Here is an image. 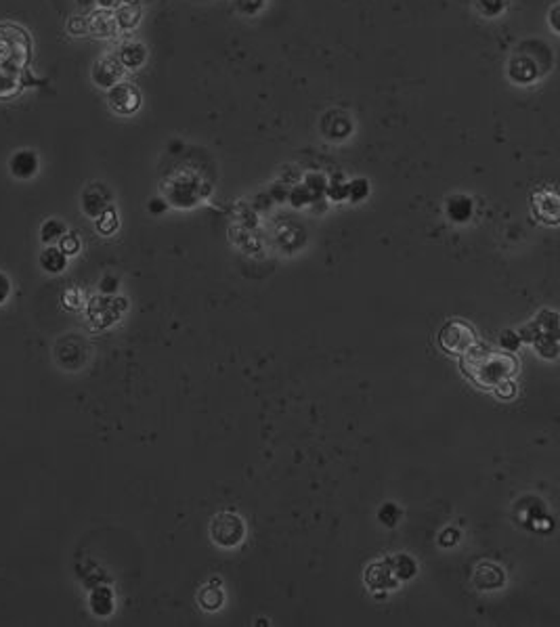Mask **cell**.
<instances>
[{
	"mask_svg": "<svg viewBox=\"0 0 560 627\" xmlns=\"http://www.w3.org/2000/svg\"><path fill=\"white\" fill-rule=\"evenodd\" d=\"M556 11H558V7L552 9V28H554V32H558V26H556Z\"/></svg>",
	"mask_w": 560,
	"mask_h": 627,
	"instance_id": "obj_29",
	"label": "cell"
},
{
	"mask_svg": "<svg viewBox=\"0 0 560 627\" xmlns=\"http://www.w3.org/2000/svg\"><path fill=\"white\" fill-rule=\"evenodd\" d=\"M200 602L206 610H216L221 608L223 604V590L221 588H212V586H206L202 592H200Z\"/></svg>",
	"mask_w": 560,
	"mask_h": 627,
	"instance_id": "obj_16",
	"label": "cell"
},
{
	"mask_svg": "<svg viewBox=\"0 0 560 627\" xmlns=\"http://www.w3.org/2000/svg\"><path fill=\"white\" fill-rule=\"evenodd\" d=\"M107 103L115 113L131 115L141 107V93L131 82H118L107 93Z\"/></svg>",
	"mask_w": 560,
	"mask_h": 627,
	"instance_id": "obj_4",
	"label": "cell"
},
{
	"mask_svg": "<svg viewBox=\"0 0 560 627\" xmlns=\"http://www.w3.org/2000/svg\"><path fill=\"white\" fill-rule=\"evenodd\" d=\"M40 235H42L44 243H53L55 239H61V235H66V227H64V223H59L57 218H50V221H46L42 225Z\"/></svg>",
	"mask_w": 560,
	"mask_h": 627,
	"instance_id": "obj_17",
	"label": "cell"
},
{
	"mask_svg": "<svg viewBox=\"0 0 560 627\" xmlns=\"http://www.w3.org/2000/svg\"><path fill=\"white\" fill-rule=\"evenodd\" d=\"M9 168H11V174L15 178H21V180L32 178L38 172V156H36V151L21 149V151L13 153L11 162H9Z\"/></svg>",
	"mask_w": 560,
	"mask_h": 627,
	"instance_id": "obj_6",
	"label": "cell"
},
{
	"mask_svg": "<svg viewBox=\"0 0 560 627\" xmlns=\"http://www.w3.org/2000/svg\"><path fill=\"white\" fill-rule=\"evenodd\" d=\"M103 216L107 218V223L105 221H99V229L103 231V233H109V231H113L115 227H118V221H115V216H113V212H103Z\"/></svg>",
	"mask_w": 560,
	"mask_h": 627,
	"instance_id": "obj_25",
	"label": "cell"
},
{
	"mask_svg": "<svg viewBox=\"0 0 560 627\" xmlns=\"http://www.w3.org/2000/svg\"><path fill=\"white\" fill-rule=\"evenodd\" d=\"M78 247H80V241H78L76 235H61V245H59V250H61V252H64L66 256L76 254V252H78Z\"/></svg>",
	"mask_w": 560,
	"mask_h": 627,
	"instance_id": "obj_20",
	"label": "cell"
},
{
	"mask_svg": "<svg viewBox=\"0 0 560 627\" xmlns=\"http://www.w3.org/2000/svg\"><path fill=\"white\" fill-rule=\"evenodd\" d=\"M86 24H88V32H91L93 36H97V38H111V36H115V32H118L115 17H113L107 9L93 13V15L86 19Z\"/></svg>",
	"mask_w": 560,
	"mask_h": 627,
	"instance_id": "obj_7",
	"label": "cell"
},
{
	"mask_svg": "<svg viewBox=\"0 0 560 627\" xmlns=\"http://www.w3.org/2000/svg\"><path fill=\"white\" fill-rule=\"evenodd\" d=\"M439 342L443 348H447L449 353L454 355H460V353H468L474 342H476V336H474V330L464 324V321H449L441 334H439Z\"/></svg>",
	"mask_w": 560,
	"mask_h": 627,
	"instance_id": "obj_3",
	"label": "cell"
},
{
	"mask_svg": "<svg viewBox=\"0 0 560 627\" xmlns=\"http://www.w3.org/2000/svg\"><path fill=\"white\" fill-rule=\"evenodd\" d=\"M210 535H212L214 543H218L221 548H235L243 541L245 529H243V523L237 514L221 512L212 518Z\"/></svg>",
	"mask_w": 560,
	"mask_h": 627,
	"instance_id": "obj_2",
	"label": "cell"
},
{
	"mask_svg": "<svg viewBox=\"0 0 560 627\" xmlns=\"http://www.w3.org/2000/svg\"><path fill=\"white\" fill-rule=\"evenodd\" d=\"M115 283H118V281H115L113 277H107V279H103L101 290H103V292H113V290H115Z\"/></svg>",
	"mask_w": 560,
	"mask_h": 627,
	"instance_id": "obj_27",
	"label": "cell"
},
{
	"mask_svg": "<svg viewBox=\"0 0 560 627\" xmlns=\"http://www.w3.org/2000/svg\"><path fill=\"white\" fill-rule=\"evenodd\" d=\"M367 575H376V579H373V577L367 579V583L373 586V588H391V586H395V573H393V567H391V560L373 564V567H369Z\"/></svg>",
	"mask_w": 560,
	"mask_h": 627,
	"instance_id": "obj_12",
	"label": "cell"
},
{
	"mask_svg": "<svg viewBox=\"0 0 560 627\" xmlns=\"http://www.w3.org/2000/svg\"><path fill=\"white\" fill-rule=\"evenodd\" d=\"M68 32H70V34H74V36H82V34H86V32H88V24H86V19H84V17H72V19L68 21Z\"/></svg>",
	"mask_w": 560,
	"mask_h": 627,
	"instance_id": "obj_22",
	"label": "cell"
},
{
	"mask_svg": "<svg viewBox=\"0 0 560 627\" xmlns=\"http://www.w3.org/2000/svg\"><path fill=\"white\" fill-rule=\"evenodd\" d=\"M9 292H11V283H9V279L3 273H0V304L7 300Z\"/></svg>",
	"mask_w": 560,
	"mask_h": 627,
	"instance_id": "obj_26",
	"label": "cell"
},
{
	"mask_svg": "<svg viewBox=\"0 0 560 627\" xmlns=\"http://www.w3.org/2000/svg\"><path fill=\"white\" fill-rule=\"evenodd\" d=\"M380 518L384 521V525L393 527V525L397 523V518H399V510H397L393 504H386V506L380 510Z\"/></svg>",
	"mask_w": 560,
	"mask_h": 627,
	"instance_id": "obj_23",
	"label": "cell"
},
{
	"mask_svg": "<svg viewBox=\"0 0 560 627\" xmlns=\"http://www.w3.org/2000/svg\"><path fill=\"white\" fill-rule=\"evenodd\" d=\"M82 208L88 216H101L107 210V194L99 185H93L82 196Z\"/></svg>",
	"mask_w": 560,
	"mask_h": 627,
	"instance_id": "obj_10",
	"label": "cell"
},
{
	"mask_svg": "<svg viewBox=\"0 0 560 627\" xmlns=\"http://www.w3.org/2000/svg\"><path fill=\"white\" fill-rule=\"evenodd\" d=\"M519 344H521V338H519L516 334H512V332L502 334V346H504L506 350H516Z\"/></svg>",
	"mask_w": 560,
	"mask_h": 627,
	"instance_id": "obj_24",
	"label": "cell"
},
{
	"mask_svg": "<svg viewBox=\"0 0 560 627\" xmlns=\"http://www.w3.org/2000/svg\"><path fill=\"white\" fill-rule=\"evenodd\" d=\"M510 76L516 82H533L539 76V72H537V66L533 64L531 59L516 57V59H512V64H510Z\"/></svg>",
	"mask_w": 560,
	"mask_h": 627,
	"instance_id": "obj_11",
	"label": "cell"
},
{
	"mask_svg": "<svg viewBox=\"0 0 560 627\" xmlns=\"http://www.w3.org/2000/svg\"><path fill=\"white\" fill-rule=\"evenodd\" d=\"M91 604H93V610L97 615H107L111 612V594L109 590L101 588V590H95L93 592V598H91Z\"/></svg>",
	"mask_w": 560,
	"mask_h": 627,
	"instance_id": "obj_18",
	"label": "cell"
},
{
	"mask_svg": "<svg viewBox=\"0 0 560 627\" xmlns=\"http://www.w3.org/2000/svg\"><path fill=\"white\" fill-rule=\"evenodd\" d=\"M147 57V50L141 42H127L120 46V53H118V61L122 68H129V70H137L143 66V61Z\"/></svg>",
	"mask_w": 560,
	"mask_h": 627,
	"instance_id": "obj_9",
	"label": "cell"
},
{
	"mask_svg": "<svg viewBox=\"0 0 560 627\" xmlns=\"http://www.w3.org/2000/svg\"><path fill=\"white\" fill-rule=\"evenodd\" d=\"M474 583L480 590H495L504 583V571L497 567V564L483 562V564H478V569L474 573Z\"/></svg>",
	"mask_w": 560,
	"mask_h": 627,
	"instance_id": "obj_8",
	"label": "cell"
},
{
	"mask_svg": "<svg viewBox=\"0 0 560 627\" xmlns=\"http://www.w3.org/2000/svg\"><path fill=\"white\" fill-rule=\"evenodd\" d=\"M122 70H124V68L120 66V61H118L115 57H101V59L95 61L91 76H93V82H95L97 86H101V88H111L113 84L120 82Z\"/></svg>",
	"mask_w": 560,
	"mask_h": 627,
	"instance_id": "obj_5",
	"label": "cell"
},
{
	"mask_svg": "<svg viewBox=\"0 0 560 627\" xmlns=\"http://www.w3.org/2000/svg\"><path fill=\"white\" fill-rule=\"evenodd\" d=\"M113 17H115V26H118V28L133 30V28L141 21V9L129 3V5L120 7L118 13H115Z\"/></svg>",
	"mask_w": 560,
	"mask_h": 627,
	"instance_id": "obj_14",
	"label": "cell"
},
{
	"mask_svg": "<svg viewBox=\"0 0 560 627\" xmlns=\"http://www.w3.org/2000/svg\"><path fill=\"white\" fill-rule=\"evenodd\" d=\"M478 3V9L487 15V17H491V15H497L502 9H504V0H476Z\"/></svg>",
	"mask_w": 560,
	"mask_h": 627,
	"instance_id": "obj_21",
	"label": "cell"
},
{
	"mask_svg": "<svg viewBox=\"0 0 560 627\" xmlns=\"http://www.w3.org/2000/svg\"><path fill=\"white\" fill-rule=\"evenodd\" d=\"M66 263H68V256L61 252L59 247H46L44 252L40 254V267L48 273H59L66 269Z\"/></svg>",
	"mask_w": 560,
	"mask_h": 627,
	"instance_id": "obj_13",
	"label": "cell"
},
{
	"mask_svg": "<svg viewBox=\"0 0 560 627\" xmlns=\"http://www.w3.org/2000/svg\"><path fill=\"white\" fill-rule=\"evenodd\" d=\"M447 214H449V218H451V221H456V223H464V221H468V218H470V214H472V204H470V200H468V198H464V196L451 198V200H449V204H447Z\"/></svg>",
	"mask_w": 560,
	"mask_h": 627,
	"instance_id": "obj_15",
	"label": "cell"
},
{
	"mask_svg": "<svg viewBox=\"0 0 560 627\" xmlns=\"http://www.w3.org/2000/svg\"><path fill=\"white\" fill-rule=\"evenodd\" d=\"M118 3H120V0H97V5H99L101 9H113Z\"/></svg>",
	"mask_w": 560,
	"mask_h": 627,
	"instance_id": "obj_28",
	"label": "cell"
},
{
	"mask_svg": "<svg viewBox=\"0 0 560 627\" xmlns=\"http://www.w3.org/2000/svg\"><path fill=\"white\" fill-rule=\"evenodd\" d=\"M391 567H393L395 577H403L405 579V577H411L416 573V564L407 556H397L395 560H391Z\"/></svg>",
	"mask_w": 560,
	"mask_h": 627,
	"instance_id": "obj_19",
	"label": "cell"
},
{
	"mask_svg": "<svg viewBox=\"0 0 560 627\" xmlns=\"http://www.w3.org/2000/svg\"><path fill=\"white\" fill-rule=\"evenodd\" d=\"M514 361L502 353H487V355H472L466 361V371L472 378L485 386H497L500 382L508 380L514 371Z\"/></svg>",
	"mask_w": 560,
	"mask_h": 627,
	"instance_id": "obj_1",
	"label": "cell"
}]
</instances>
